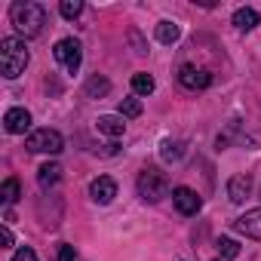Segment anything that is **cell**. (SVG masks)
Segmentation results:
<instances>
[{
    "mask_svg": "<svg viewBox=\"0 0 261 261\" xmlns=\"http://www.w3.org/2000/svg\"><path fill=\"white\" fill-rule=\"evenodd\" d=\"M10 19H13L19 34L37 37L43 31V25H46V10L40 4H31V0H19V4H13V10H10Z\"/></svg>",
    "mask_w": 261,
    "mask_h": 261,
    "instance_id": "1",
    "label": "cell"
},
{
    "mask_svg": "<svg viewBox=\"0 0 261 261\" xmlns=\"http://www.w3.org/2000/svg\"><path fill=\"white\" fill-rule=\"evenodd\" d=\"M28 46L19 37H4L0 40V71L7 80H16L25 68H28Z\"/></svg>",
    "mask_w": 261,
    "mask_h": 261,
    "instance_id": "2",
    "label": "cell"
},
{
    "mask_svg": "<svg viewBox=\"0 0 261 261\" xmlns=\"http://www.w3.org/2000/svg\"><path fill=\"white\" fill-rule=\"evenodd\" d=\"M139 194H142V200H148V203H160V200L169 194V178H166V172H160V169H154V166L142 169V172H139Z\"/></svg>",
    "mask_w": 261,
    "mask_h": 261,
    "instance_id": "3",
    "label": "cell"
},
{
    "mask_svg": "<svg viewBox=\"0 0 261 261\" xmlns=\"http://www.w3.org/2000/svg\"><path fill=\"white\" fill-rule=\"evenodd\" d=\"M25 148L31 154H62L65 148V139L56 133V129H34L25 139Z\"/></svg>",
    "mask_w": 261,
    "mask_h": 261,
    "instance_id": "4",
    "label": "cell"
},
{
    "mask_svg": "<svg viewBox=\"0 0 261 261\" xmlns=\"http://www.w3.org/2000/svg\"><path fill=\"white\" fill-rule=\"evenodd\" d=\"M53 56H56V62H59L68 74H77V71H80V65H83V49H80V43H77L74 37L59 40V43H56V49H53Z\"/></svg>",
    "mask_w": 261,
    "mask_h": 261,
    "instance_id": "5",
    "label": "cell"
},
{
    "mask_svg": "<svg viewBox=\"0 0 261 261\" xmlns=\"http://www.w3.org/2000/svg\"><path fill=\"white\" fill-rule=\"evenodd\" d=\"M178 83H181L185 89L197 92V89H206V86L212 83V74H209L206 68H197V65H181V68H178Z\"/></svg>",
    "mask_w": 261,
    "mask_h": 261,
    "instance_id": "6",
    "label": "cell"
},
{
    "mask_svg": "<svg viewBox=\"0 0 261 261\" xmlns=\"http://www.w3.org/2000/svg\"><path fill=\"white\" fill-rule=\"evenodd\" d=\"M172 203H175V209L181 212V215H197L200 212V197H197V191L194 188H185V185H178V188H172Z\"/></svg>",
    "mask_w": 261,
    "mask_h": 261,
    "instance_id": "7",
    "label": "cell"
},
{
    "mask_svg": "<svg viewBox=\"0 0 261 261\" xmlns=\"http://www.w3.org/2000/svg\"><path fill=\"white\" fill-rule=\"evenodd\" d=\"M4 126H7L10 136H25L28 129H31V114L25 108H10L4 114Z\"/></svg>",
    "mask_w": 261,
    "mask_h": 261,
    "instance_id": "8",
    "label": "cell"
},
{
    "mask_svg": "<svg viewBox=\"0 0 261 261\" xmlns=\"http://www.w3.org/2000/svg\"><path fill=\"white\" fill-rule=\"evenodd\" d=\"M89 197L98 203V206H108L114 197H117V181L111 175H98L92 185H89Z\"/></svg>",
    "mask_w": 261,
    "mask_h": 261,
    "instance_id": "9",
    "label": "cell"
},
{
    "mask_svg": "<svg viewBox=\"0 0 261 261\" xmlns=\"http://www.w3.org/2000/svg\"><path fill=\"white\" fill-rule=\"evenodd\" d=\"M233 227L249 240H261V209H249L246 215H240L233 221Z\"/></svg>",
    "mask_w": 261,
    "mask_h": 261,
    "instance_id": "10",
    "label": "cell"
},
{
    "mask_svg": "<svg viewBox=\"0 0 261 261\" xmlns=\"http://www.w3.org/2000/svg\"><path fill=\"white\" fill-rule=\"evenodd\" d=\"M95 129H98L101 136H108V139H120L126 133V120L117 117V114H105V117L95 120Z\"/></svg>",
    "mask_w": 261,
    "mask_h": 261,
    "instance_id": "11",
    "label": "cell"
},
{
    "mask_svg": "<svg viewBox=\"0 0 261 261\" xmlns=\"http://www.w3.org/2000/svg\"><path fill=\"white\" fill-rule=\"evenodd\" d=\"M249 194H252V178H249V175H233V178L227 181V197H230V203H243V200H249Z\"/></svg>",
    "mask_w": 261,
    "mask_h": 261,
    "instance_id": "12",
    "label": "cell"
},
{
    "mask_svg": "<svg viewBox=\"0 0 261 261\" xmlns=\"http://www.w3.org/2000/svg\"><path fill=\"white\" fill-rule=\"evenodd\" d=\"M59 178H62V166H59V163H43V166L37 169L40 188H53V185H59Z\"/></svg>",
    "mask_w": 261,
    "mask_h": 261,
    "instance_id": "13",
    "label": "cell"
},
{
    "mask_svg": "<svg viewBox=\"0 0 261 261\" xmlns=\"http://www.w3.org/2000/svg\"><path fill=\"white\" fill-rule=\"evenodd\" d=\"M233 25H237L240 31H252V28L258 25V13H255L252 7H240V10L233 13Z\"/></svg>",
    "mask_w": 261,
    "mask_h": 261,
    "instance_id": "14",
    "label": "cell"
},
{
    "mask_svg": "<svg viewBox=\"0 0 261 261\" xmlns=\"http://www.w3.org/2000/svg\"><path fill=\"white\" fill-rule=\"evenodd\" d=\"M157 40L160 43H175L178 37H181V31H178V25L175 22H169V19H163V22H157Z\"/></svg>",
    "mask_w": 261,
    "mask_h": 261,
    "instance_id": "15",
    "label": "cell"
},
{
    "mask_svg": "<svg viewBox=\"0 0 261 261\" xmlns=\"http://www.w3.org/2000/svg\"><path fill=\"white\" fill-rule=\"evenodd\" d=\"M160 157L166 160V163H175V160H181L185 157V142H172V139H166L163 145H160Z\"/></svg>",
    "mask_w": 261,
    "mask_h": 261,
    "instance_id": "16",
    "label": "cell"
},
{
    "mask_svg": "<svg viewBox=\"0 0 261 261\" xmlns=\"http://www.w3.org/2000/svg\"><path fill=\"white\" fill-rule=\"evenodd\" d=\"M154 89H157V83H154L151 74H145V71L133 74V92H136V95H151Z\"/></svg>",
    "mask_w": 261,
    "mask_h": 261,
    "instance_id": "17",
    "label": "cell"
},
{
    "mask_svg": "<svg viewBox=\"0 0 261 261\" xmlns=\"http://www.w3.org/2000/svg\"><path fill=\"white\" fill-rule=\"evenodd\" d=\"M0 200H4V206H13L19 200V178H7L4 188H0Z\"/></svg>",
    "mask_w": 261,
    "mask_h": 261,
    "instance_id": "18",
    "label": "cell"
},
{
    "mask_svg": "<svg viewBox=\"0 0 261 261\" xmlns=\"http://www.w3.org/2000/svg\"><path fill=\"white\" fill-rule=\"evenodd\" d=\"M215 246H218L221 258H237V255H240V243H237V240H230V237H221Z\"/></svg>",
    "mask_w": 261,
    "mask_h": 261,
    "instance_id": "19",
    "label": "cell"
},
{
    "mask_svg": "<svg viewBox=\"0 0 261 261\" xmlns=\"http://www.w3.org/2000/svg\"><path fill=\"white\" fill-rule=\"evenodd\" d=\"M142 114V101L139 98H123L120 101V117L126 120V117H139Z\"/></svg>",
    "mask_w": 261,
    "mask_h": 261,
    "instance_id": "20",
    "label": "cell"
},
{
    "mask_svg": "<svg viewBox=\"0 0 261 261\" xmlns=\"http://www.w3.org/2000/svg\"><path fill=\"white\" fill-rule=\"evenodd\" d=\"M108 89H111V83L105 77H89V83H86V95H105Z\"/></svg>",
    "mask_w": 261,
    "mask_h": 261,
    "instance_id": "21",
    "label": "cell"
},
{
    "mask_svg": "<svg viewBox=\"0 0 261 261\" xmlns=\"http://www.w3.org/2000/svg\"><path fill=\"white\" fill-rule=\"evenodd\" d=\"M59 10H62L65 19H77V16L83 13V4H80V0H62V7H59Z\"/></svg>",
    "mask_w": 261,
    "mask_h": 261,
    "instance_id": "22",
    "label": "cell"
},
{
    "mask_svg": "<svg viewBox=\"0 0 261 261\" xmlns=\"http://www.w3.org/2000/svg\"><path fill=\"white\" fill-rule=\"evenodd\" d=\"M77 258V252H74V246H68V243H62L59 246V255H56V261H74Z\"/></svg>",
    "mask_w": 261,
    "mask_h": 261,
    "instance_id": "23",
    "label": "cell"
},
{
    "mask_svg": "<svg viewBox=\"0 0 261 261\" xmlns=\"http://www.w3.org/2000/svg\"><path fill=\"white\" fill-rule=\"evenodd\" d=\"M13 261H37V252H34V249H28V246H22V249L13 255Z\"/></svg>",
    "mask_w": 261,
    "mask_h": 261,
    "instance_id": "24",
    "label": "cell"
},
{
    "mask_svg": "<svg viewBox=\"0 0 261 261\" xmlns=\"http://www.w3.org/2000/svg\"><path fill=\"white\" fill-rule=\"evenodd\" d=\"M0 243H4V246H13V230H10V227L0 230Z\"/></svg>",
    "mask_w": 261,
    "mask_h": 261,
    "instance_id": "25",
    "label": "cell"
},
{
    "mask_svg": "<svg viewBox=\"0 0 261 261\" xmlns=\"http://www.w3.org/2000/svg\"><path fill=\"white\" fill-rule=\"evenodd\" d=\"M252 261H261V255H255V258H252Z\"/></svg>",
    "mask_w": 261,
    "mask_h": 261,
    "instance_id": "26",
    "label": "cell"
}]
</instances>
